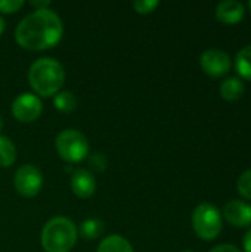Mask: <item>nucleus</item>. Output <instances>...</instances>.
<instances>
[{"label": "nucleus", "instance_id": "nucleus-1", "mask_svg": "<svg viewBox=\"0 0 251 252\" xmlns=\"http://www.w3.org/2000/svg\"><path fill=\"white\" fill-rule=\"evenodd\" d=\"M62 32L61 18L50 9H41L31 12L18 24L15 38L24 49L44 50L58 44Z\"/></svg>", "mask_w": 251, "mask_h": 252}, {"label": "nucleus", "instance_id": "nucleus-2", "mask_svg": "<svg viewBox=\"0 0 251 252\" xmlns=\"http://www.w3.org/2000/svg\"><path fill=\"white\" fill-rule=\"evenodd\" d=\"M28 80L37 94L44 97L55 96L64 84L65 71L58 61L52 58H41L31 65Z\"/></svg>", "mask_w": 251, "mask_h": 252}, {"label": "nucleus", "instance_id": "nucleus-3", "mask_svg": "<svg viewBox=\"0 0 251 252\" xmlns=\"http://www.w3.org/2000/svg\"><path fill=\"white\" fill-rule=\"evenodd\" d=\"M75 241V224L67 217H53L43 227L41 245L46 252H70Z\"/></svg>", "mask_w": 251, "mask_h": 252}, {"label": "nucleus", "instance_id": "nucleus-4", "mask_svg": "<svg viewBox=\"0 0 251 252\" xmlns=\"http://www.w3.org/2000/svg\"><path fill=\"white\" fill-rule=\"evenodd\" d=\"M192 227L198 238L213 241L222 232L220 211L212 204H200L192 213Z\"/></svg>", "mask_w": 251, "mask_h": 252}, {"label": "nucleus", "instance_id": "nucleus-5", "mask_svg": "<svg viewBox=\"0 0 251 252\" xmlns=\"http://www.w3.org/2000/svg\"><path fill=\"white\" fill-rule=\"evenodd\" d=\"M55 145L58 155L67 162H80L89 154V143L86 136L72 128L61 131Z\"/></svg>", "mask_w": 251, "mask_h": 252}, {"label": "nucleus", "instance_id": "nucleus-6", "mask_svg": "<svg viewBox=\"0 0 251 252\" xmlns=\"http://www.w3.org/2000/svg\"><path fill=\"white\" fill-rule=\"evenodd\" d=\"M13 185L19 195L25 198H33L40 192L43 186V177L37 167H34L33 164H25L16 170Z\"/></svg>", "mask_w": 251, "mask_h": 252}, {"label": "nucleus", "instance_id": "nucleus-7", "mask_svg": "<svg viewBox=\"0 0 251 252\" xmlns=\"http://www.w3.org/2000/svg\"><path fill=\"white\" fill-rule=\"evenodd\" d=\"M200 65L207 75L222 77L229 72L232 66V59L225 50L213 47L203 52L200 58Z\"/></svg>", "mask_w": 251, "mask_h": 252}, {"label": "nucleus", "instance_id": "nucleus-8", "mask_svg": "<svg viewBox=\"0 0 251 252\" xmlns=\"http://www.w3.org/2000/svg\"><path fill=\"white\" fill-rule=\"evenodd\" d=\"M41 100L33 93H21L12 103V114L21 123L36 121L41 114Z\"/></svg>", "mask_w": 251, "mask_h": 252}, {"label": "nucleus", "instance_id": "nucleus-9", "mask_svg": "<svg viewBox=\"0 0 251 252\" xmlns=\"http://www.w3.org/2000/svg\"><path fill=\"white\" fill-rule=\"evenodd\" d=\"M225 219L235 227H247L251 224V205L244 201H229L223 208Z\"/></svg>", "mask_w": 251, "mask_h": 252}, {"label": "nucleus", "instance_id": "nucleus-10", "mask_svg": "<svg viewBox=\"0 0 251 252\" xmlns=\"http://www.w3.org/2000/svg\"><path fill=\"white\" fill-rule=\"evenodd\" d=\"M71 190L78 198H90L96 190V180L93 174L84 168H78L71 174Z\"/></svg>", "mask_w": 251, "mask_h": 252}, {"label": "nucleus", "instance_id": "nucleus-11", "mask_svg": "<svg viewBox=\"0 0 251 252\" xmlns=\"http://www.w3.org/2000/svg\"><path fill=\"white\" fill-rule=\"evenodd\" d=\"M246 15V7L237 0H223L216 6V18L223 24H238Z\"/></svg>", "mask_w": 251, "mask_h": 252}, {"label": "nucleus", "instance_id": "nucleus-12", "mask_svg": "<svg viewBox=\"0 0 251 252\" xmlns=\"http://www.w3.org/2000/svg\"><path fill=\"white\" fill-rule=\"evenodd\" d=\"M246 92L244 81L238 77H229L220 84V96L225 100H237Z\"/></svg>", "mask_w": 251, "mask_h": 252}, {"label": "nucleus", "instance_id": "nucleus-13", "mask_svg": "<svg viewBox=\"0 0 251 252\" xmlns=\"http://www.w3.org/2000/svg\"><path fill=\"white\" fill-rule=\"evenodd\" d=\"M98 252H133V248L123 236L111 235L99 244Z\"/></svg>", "mask_w": 251, "mask_h": 252}, {"label": "nucleus", "instance_id": "nucleus-14", "mask_svg": "<svg viewBox=\"0 0 251 252\" xmlns=\"http://www.w3.org/2000/svg\"><path fill=\"white\" fill-rule=\"evenodd\" d=\"M235 68L238 74L244 78L251 81V44L243 47L237 56H235Z\"/></svg>", "mask_w": 251, "mask_h": 252}, {"label": "nucleus", "instance_id": "nucleus-15", "mask_svg": "<svg viewBox=\"0 0 251 252\" xmlns=\"http://www.w3.org/2000/svg\"><path fill=\"white\" fill-rule=\"evenodd\" d=\"M78 233L81 238H84L87 241L96 239L104 233V223L99 219H87L81 223Z\"/></svg>", "mask_w": 251, "mask_h": 252}, {"label": "nucleus", "instance_id": "nucleus-16", "mask_svg": "<svg viewBox=\"0 0 251 252\" xmlns=\"http://www.w3.org/2000/svg\"><path fill=\"white\" fill-rule=\"evenodd\" d=\"M16 159V148L12 140L0 134V167H9Z\"/></svg>", "mask_w": 251, "mask_h": 252}, {"label": "nucleus", "instance_id": "nucleus-17", "mask_svg": "<svg viewBox=\"0 0 251 252\" xmlns=\"http://www.w3.org/2000/svg\"><path fill=\"white\" fill-rule=\"evenodd\" d=\"M77 97L71 92H59L53 97V105L61 112H72L77 108Z\"/></svg>", "mask_w": 251, "mask_h": 252}, {"label": "nucleus", "instance_id": "nucleus-18", "mask_svg": "<svg viewBox=\"0 0 251 252\" xmlns=\"http://www.w3.org/2000/svg\"><path fill=\"white\" fill-rule=\"evenodd\" d=\"M237 188H238V192L241 196H244L246 199H251V168L246 170L240 176Z\"/></svg>", "mask_w": 251, "mask_h": 252}, {"label": "nucleus", "instance_id": "nucleus-19", "mask_svg": "<svg viewBox=\"0 0 251 252\" xmlns=\"http://www.w3.org/2000/svg\"><path fill=\"white\" fill-rule=\"evenodd\" d=\"M160 3L157 0H136L133 1V9L141 13V15H145V13H151Z\"/></svg>", "mask_w": 251, "mask_h": 252}, {"label": "nucleus", "instance_id": "nucleus-20", "mask_svg": "<svg viewBox=\"0 0 251 252\" xmlns=\"http://www.w3.org/2000/svg\"><path fill=\"white\" fill-rule=\"evenodd\" d=\"M22 6H24L22 0H0V12H3V13L16 12Z\"/></svg>", "mask_w": 251, "mask_h": 252}, {"label": "nucleus", "instance_id": "nucleus-21", "mask_svg": "<svg viewBox=\"0 0 251 252\" xmlns=\"http://www.w3.org/2000/svg\"><path fill=\"white\" fill-rule=\"evenodd\" d=\"M89 165L96 171H104L107 168V158L102 154H95L89 158Z\"/></svg>", "mask_w": 251, "mask_h": 252}, {"label": "nucleus", "instance_id": "nucleus-22", "mask_svg": "<svg viewBox=\"0 0 251 252\" xmlns=\"http://www.w3.org/2000/svg\"><path fill=\"white\" fill-rule=\"evenodd\" d=\"M210 252H241V250H238L235 245H229V244H222L215 247Z\"/></svg>", "mask_w": 251, "mask_h": 252}, {"label": "nucleus", "instance_id": "nucleus-23", "mask_svg": "<svg viewBox=\"0 0 251 252\" xmlns=\"http://www.w3.org/2000/svg\"><path fill=\"white\" fill-rule=\"evenodd\" d=\"M243 247H244V252H251V227L247 230V233L244 235Z\"/></svg>", "mask_w": 251, "mask_h": 252}, {"label": "nucleus", "instance_id": "nucleus-24", "mask_svg": "<svg viewBox=\"0 0 251 252\" xmlns=\"http://www.w3.org/2000/svg\"><path fill=\"white\" fill-rule=\"evenodd\" d=\"M31 4L34 6V7H37V10H41V9H49V6H50V1L49 0H44V1H31Z\"/></svg>", "mask_w": 251, "mask_h": 252}, {"label": "nucleus", "instance_id": "nucleus-25", "mask_svg": "<svg viewBox=\"0 0 251 252\" xmlns=\"http://www.w3.org/2000/svg\"><path fill=\"white\" fill-rule=\"evenodd\" d=\"M4 31V19L0 16V35H1V32Z\"/></svg>", "mask_w": 251, "mask_h": 252}, {"label": "nucleus", "instance_id": "nucleus-26", "mask_svg": "<svg viewBox=\"0 0 251 252\" xmlns=\"http://www.w3.org/2000/svg\"><path fill=\"white\" fill-rule=\"evenodd\" d=\"M1 127H3V118H1V115H0V130H1Z\"/></svg>", "mask_w": 251, "mask_h": 252}, {"label": "nucleus", "instance_id": "nucleus-27", "mask_svg": "<svg viewBox=\"0 0 251 252\" xmlns=\"http://www.w3.org/2000/svg\"><path fill=\"white\" fill-rule=\"evenodd\" d=\"M249 7H250V10H251V1H249Z\"/></svg>", "mask_w": 251, "mask_h": 252}, {"label": "nucleus", "instance_id": "nucleus-28", "mask_svg": "<svg viewBox=\"0 0 251 252\" xmlns=\"http://www.w3.org/2000/svg\"><path fill=\"white\" fill-rule=\"evenodd\" d=\"M185 252H192V251H185Z\"/></svg>", "mask_w": 251, "mask_h": 252}]
</instances>
